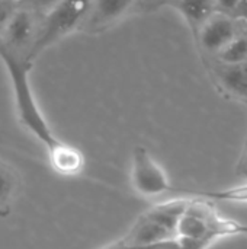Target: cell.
I'll use <instances>...</instances> for the list:
<instances>
[{
	"instance_id": "6da1fadb",
	"label": "cell",
	"mask_w": 247,
	"mask_h": 249,
	"mask_svg": "<svg viewBox=\"0 0 247 249\" xmlns=\"http://www.w3.org/2000/svg\"><path fill=\"white\" fill-rule=\"evenodd\" d=\"M0 60L6 67L12 85L15 108L20 124L38 142H41L45 146V149H48L58 140V137L54 134L52 128L45 120L33 95L29 80L32 64L28 63L23 57L12 53L1 44H0Z\"/></svg>"
},
{
	"instance_id": "7a4b0ae2",
	"label": "cell",
	"mask_w": 247,
	"mask_h": 249,
	"mask_svg": "<svg viewBox=\"0 0 247 249\" xmlns=\"http://www.w3.org/2000/svg\"><path fill=\"white\" fill-rule=\"evenodd\" d=\"M247 235V225L226 217L207 200H189L176 228V236L214 244L218 239Z\"/></svg>"
},
{
	"instance_id": "3957f363",
	"label": "cell",
	"mask_w": 247,
	"mask_h": 249,
	"mask_svg": "<svg viewBox=\"0 0 247 249\" xmlns=\"http://www.w3.org/2000/svg\"><path fill=\"white\" fill-rule=\"evenodd\" d=\"M90 0H60L38 23L33 44L28 53L26 61L33 64L35 60L49 47L80 29Z\"/></svg>"
},
{
	"instance_id": "277c9868",
	"label": "cell",
	"mask_w": 247,
	"mask_h": 249,
	"mask_svg": "<svg viewBox=\"0 0 247 249\" xmlns=\"http://www.w3.org/2000/svg\"><path fill=\"white\" fill-rule=\"evenodd\" d=\"M131 182L143 197H157L172 190L166 172L144 146H135L132 150Z\"/></svg>"
},
{
	"instance_id": "5b68a950",
	"label": "cell",
	"mask_w": 247,
	"mask_h": 249,
	"mask_svg": "<svg viewBox=\"0 0 247 249\" xmlns=\"http://www.w3.org/2000/svg\"><path fill=\"white\" fill-rule=\"evenodd\" d=\"M242 26L243 23L234 16L217 12L199 28L195 39L204 54L215 58L217 54L243 31Z\"/></svg>"
},
{
	"instance_id": "8992f818",
	"label": "cell",
	"mask_w": 247,
	"mask_h": 249,
	"mask_svg": "<svg viewBox=\"0 0 247 249\" xmlns=\"http://www.w3.org/2000/svg\"><path fill=\"white\" fill-rule=\"evenodd\" d=\"M137 0H90L86 18L79 29L87 35H99L128 16Z\"/></svg>"
},
{
	"instance_id": "52a82bcc",
	"label": "cell",
	"mask_w": 247,
	"mask_h": 249,
	"mask_svg": "<svg viewBox=\"0 0 247 249\" xmlns=\"http://www.w3.org/2000/svg\"><path fill=\"white\" fill-rule=\"evenodd\" d=\"M38 23L39 18L35 13L17 4L0 35V44L26 60L36 35Z\"/></svg>"
},
{
	"instance_id": "ba28073f",
	"label": "cell",
	"mask_w": 247,
	"mask_h": 249,
	"mask_svg": "<svg viewBox=\"0 0 247 249\" xmlns=\"http://www.w3.org/2000/svg\"><path fill=\"white\" fill-rule=\"evenodd\" d=\"M172 238H176L175 232H172L166 226L151 219L147 213H144L128 229V232L121 238V241L134 245H151Z\"/></svg>"
},
{
	"instance_id": "9c48e42d",
	"label": "cell",
	"mask_w": 247,
	"mask_h": 249,
	"mask_svg": "<svg viewBox=\"0 0 247 249\" xmlns=\"http://www.w3.org/2000/svg\"><path fill=\"white\" fill-rule=\"evenodd\" d=\"M48 160L51 168L64 177H73L83 171L84 156L73 144H68L63 140H57L52 146L47 149Z\"/></svg>"
},
{
	"instance_id": "30bf717a",
	"label": "cell",
	"mask_w": 247,
	"mask_h": 249,
	"mask_svg": "<svg viewBox=\"0 0 247 249\" xmlns=\"http://www.w3.org/2000/svg\"><path fill=\"white\" fill-rule=\"evenodd\" d=\"M213 70L223 92L231 98L247 99V61L237 64L215 63Z\"/></svg>"
},
{
	"instance_id": "8fae6325",
	"label": "cell",
	"mask_w": 247,
	"mask_h": 249,
	"mask_svg": "<svg viewBox=\"0 0 247 249\" xmlns=\"http://www.w3.org/2000/svg\"><path fill=\"white\" fill-rule=\"evenodd\" d=\"M166 4L173 7L182 16V19L192 31L194 36L199 31V28L214 13H217L215 0H169Z\"/></svg>"
},
{
	"instance_id": "7c38bea8",
	"label": "cell",
	"mask_w": 247,
	"mask_h": 249,
	"mask_svg": "<svg viewBox=\"0 0 247 249\" xmlns=\"http://www.w3.org/2000/svg\"><path fill=\"white\" fill-rule=\"evenodd\" d=\"M188 201L189 200H175V201L162 203V204H157V206L151 207L146 213L151 219H154L156 222H159L160 225L166 226L167 229H170L172 232L176 233L179 219L183 214V212H185V209L188 206Z\"/></svg>"
},
{
	"instance_id": "4fadbf2b",
	"label": "cell",
	"mask_w": 247,
	"mask_h": 249,
	"mask_svg": "<svg viewBox=\"0 0 247 249\" xmlns=\"http://www.w3.org/2000/svg\"><path fill=\"white\" fill-rule=\"evenodd\" d=\"M211 247V244L204 241H195V239H185V238H172L167 241H162L151 245H134L127 244L124 241H116L108 247L102 249H207Z\"/></svg>"
},
{
	"instance_id": "5bb4252c",
	"label": "cell",
	"mask_w": 247,
	"mask_h": 249,
	"mask_svg": "<svg viewBox=\"0 0 247 249\" xmlns=\"http://www.w3.org/2000/svg\"><path fill=\"white\" fill-rule=\"evenodd\" d=\"M247 61V32L242 31L231 42H229L215 57V63L237 64Z\"/></svg>"
},
{
	"instance_id": "9a60e30c",
	"label": "cell",
	"mask_w": 247,
	"mask_h": 249,
	"mask_svg": "<svg viewBox=\"0 0 247 249\" xmlns=\"http://www.w3.org/2000/svg\"><path fill=\"white\" fill-rule=\"evenodd\" d=\"M17 188V178L15 172L0 163V206L6 204Z\"/></svg>"
},
{
	"instance_id": "2e32d148",
	"label": "cell",
	"mask_w": 247,
	"mask_h": 249,
	"mask_svg": "<svg viewBox=\"0 0 247 249\" xmlns=\"http://www.w3.org/2000/svg\"><path fill=\"white\" fill-rule=\"evenodd\" d=\"M60 0H17V4L35 13L39 19L48 13Z\"/></svg>"
},
{
	"instance_id": "e0dca14e",
	"label": "cell",
	"mask_w": 247,
	"mask_h": 249,
	"mask_svg": "<svg viewBox=\"0 0 247 249\" xmlns=\"http://www.w3.org/2000/svg\"><path fill=\"white\" fill-rule=\"evenodd\" d=\"M16 7H17V1L0 0V35H1L3 29L6 28L7 22L10 20Z\"/></svg>"
},
{
	"instance_id": "ac0fdd59",
	"label": "cell",
	"mask_w": 247,
	"mask_h": 249,
	"mask_svg": "<svg viewBox=\"0 0 247 249\" xmlns=\"http://www.w3.org/2000/svg\"><path fill=\"white\" fill-rule=\"evenodd\" d=\"M239 0H215V6H217V12L226 13L233 16L236 9H237Z\"/></svg>"
},
{
	"instance_id": "d6986e66",
	"label": "cell",
	"mask_w": 247,
	"mask_h": 249,
	"mask_svg": "<svg viewBox=\"0 0 247 249\" xmlns=\"http://www.w3.org/2000/svg\"><path fill=\"white\" fill-rule=\"evenodd\" d=\"M233 16L237 20H240L243 25H247V0H239L237 9Z\"/></svg>"
},
{
	"instance_id": "ffe728a7",
	"label": "cell",
	"mask_w": 247,
	"mask_h": 249,
	"mask_svg": "<svg viewBox=\"0 0 247 249\" xmlns=\"http://www.w3.org/2000/svg\"><path fill=\"white\" fill-rule=\"evenodd\" d=\"M159 6V0H137L135 9H143V10H151Z\"/></svg>"
},
{
	"instance_id": "44dd1931",
	"label": "cell",
	"mask_w": 247,
	"mask_h": 249,
	"mask_svg": "<svg viewBox=\"0 0 247 249\" xmlns=\"http://www.w3.org/2000/svg\"><path fill=\"white\" fill-rule=\"evenodd\" d=\"M169 0H159V6H162V4H166Z\"/></svg>"
},
{
	"instance_id": "7402d4cb",
	"label": "cell",
	"mask_w": 247,
	"mask_h": 249,
	"mask_svg": "<svg viewBox=\"0 0 247 249\" xmlns=\"http://www.w3.org/2000/svg\"><path fill=\"white\" fill-rule=\"evenodd\" d=\"M245 165H246V168H247V152H246V158H245Z\"/></svg>"
},
{
	"instance_id": "603a6c76",
	"label": "cell",
	"mask_w": 247,
	"mask_h": 249,
	"mask_svg": "<svg viewBox=\"0 0 247 249\" xmlns=\"http://www.w3.org/2000/svg\"><path fill=\"white\" fill-rule=\"evenodd\" d=\"M9 1H17V0H9Z\"/></svg>"
}]
</instances>
